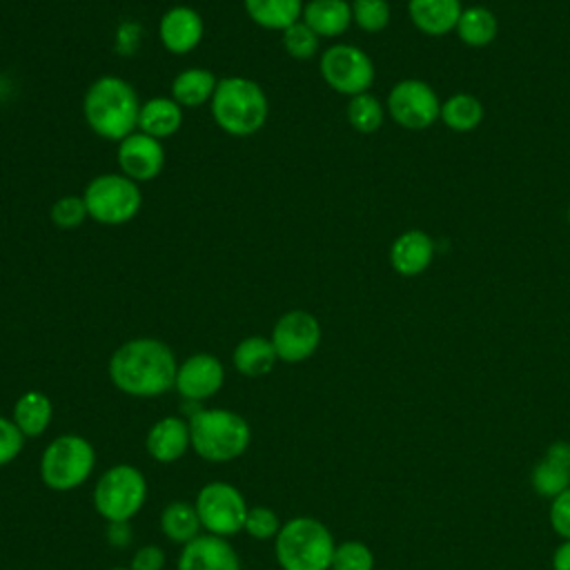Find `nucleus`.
Instances as JSON below:
<instances>
[{
  "label": "nucleus",
  "mask_w": 570,
  "mask_h": 570,
  "mask_svg": "<svg viewBox=\"0 0 570 570\" xmlns=\"http://www.w3.org/2000/svg\"><path fill=\"white\" fill-rule=\"evenodd\" d=\"M160 528L165 537L176 543L194 541L200 530V517L196 512V505H189L185 501L169 503L160 514Z\"/></svg>",
  "instance_id": "obj_28"
},
{
  "label": "nucleus",
  "mask_w": 570,
  "mask_h": 570,
  "mask_svg": "<svg viewBox=\"0 0 570 570\" xmlns=\"http://www.w3.org/2000/svg\"><path fill=\"white\" fill-rule=\"evenodd\" d=\"M116 160L120 174L136 183L154 180L165 167V147L163 140H156L142 131H134L118 142Z\"/></svg>",
  "instance_id": "obj_13"
},
{
  "label": "nucleus",
  "mask_w": 570,
  "mask_h": 570,
  "mask_svg": "<svg viewBox=\"0 0 570 570\" xmlns=\"http://www.w3.org/2000/svg\"><path fill=\"white\" fill-rule=\"evenodd\" d=\"M187 445H191L189 425L178 416L160 419L147 434V452L160 463H171L180 459Z\"/></svg>",
  "instance_id": "obj_22"
},
{
  "label": "nucleus",
  "mask_w": 570,
  "mask_h": 570,
  "mask_svg": "<svg viewBox=\"0 0 570 570\" xmlns=\"http://www.w3.org/2000/svg\"><path fill=\"white\" fill-rule=\"evenodd\" d=\"M247 421L229 410H196L189 419V441L198 456L207 461H232L249 445Z\"/></svg>",
  "instance_id": "obj_5"
},
{
  "label": "nucleus",
  "mask_w": 570,
  "mask_h": 570,
  "mask_svg": "<svg viewBox=\"0 0 570 570\" xmlns=\"http://www.w3.org/2000/svg\"><path fill=\"white\" fill-rule=\"evenodd\" d=\"M96 463L91 443L78 434L53 439L40 459V476L51 490H73L87 481Z\"/></svg>",
  "instance_id": "obj_7"
},
{
  "label": "nucleus",
  "mask_w": 570,
  "mask_h": 570,
  "mask_svg": "<svg viewBox=\"0 0 570 570\" xmlns=\"http://www.w3.org/2000/svg\"><path fill=\"white\" fill-rule=\"evenodd\" d=\"M334 550L332 532L312 517H294L276 534V559L283 570H330Z\"/></svg>",
  "instance_id": "obj_4"
},
{
  "label": "nucleus",
  "mask_w": 570,
  "mask_h": 570,
  "mask_svg": "<svg viewBox=\"0 0 570 570\" xmlns=\"http://www.w3.org/2000/svg\"><path fill=\"white\" fill-rule=\"evenodd\" d=\"M321 78L330 89L343 96L365 94L374 82V65L370 56L354 45H332L321 53Z\"/></svg>",
  "instance_id": "obj_9"
},
{
  "label": "nucleus",
  "mask_w": 570,
  "mask_h": 570,
  "mask_svg": "<svg viewBox=\"0 0 570 570\" xmlns=\"http://www.w3.org/2000/svg\"><path fill=\"white\" fill-rule=\"evenodd\" d=\"M111 570H129V568H111Z\"/></svg>",
  "instance_id": "obj_40"
},
{
  "label": "nucleus",
  "mask_w": 570,
  "mask_h": 570,
  "mask_svg": "<svg viewBox=\"0 0 570 570\" xmlns=\"http://www.w3.org/2000/svg\"><path fill=\"white\" fill-rule=\"evenodd\" d=\"M383 105L372 94L352 96L347 102V122L358 134H374L383 125Z\"/></svg>",
  "instance_id": "obj_30"
},
{
  "label": "nucleus",
  "mask_w": 570,
  "mask_h": 570,
  "mask_svg": "<svg viewBox=\"0 0 570 570\" xmlns=\"http://www.w3.org/2000/svg\"><path fill=\"white\" fill-rule=\"evenodd\" d=\"M49 218L58 229H76L89 218V214H87V205H85L82 196L67 194V196H60L53 200V205L49 209Z\"/></svg>",
  "instance_id": "obj_33"
},
{
  "label": "nucleus",
  "mask_w": 570,
  "mask_h": 570,
  "mask_svg": "<svg viewBox=\"0 0 570 570\" xmlns=\"http://www.w3.org/2000/svg\"><path fill=\"white\" fill-rule=\"evenodd\" d=\"M434 258V240L421 229H407L390 247L392 269L401 276H419Z\"/></svg>",
  "instance_id": "obj_18"
},
{
  "label": "nucleus",
  "mask_w": 570,
  "mask_h": 570,
  "mask_svg": "<svg viewBox=\"0 0 570 570\" xmlns=\"http://www.w3.org/2000/svg\"><path fill=\"white\" fill-rule=\"evenodd\" d=\"M22 441H24V434L18 430V425L0 416V465L11 463L20 454Z\"/></svg>",
  "instance_id": "obj_37"
},
{
  "label": "nucleus",
  "mask_w": 570,
  "mask_h": 570,
  "mask_svg": "<svg viewBox=\"0 0 570 570\" xmlns=\"http://www.w3.org/2000/svg\"><path fill=\"white\" fill-rule=\"evenodd\" d=\"M352 22L367 33H379L390 22L387 0H352Z\"/></svg>",
  "instance_id": "obj_32"
},
{
  "label": "nucleus",
  "mask_w": 570,
  "mask_h": 570,
  "mask_svg": "<svg viewBox=\"0 0 570 570\" xmlns=\"http://www.w3.org/2000/svg\"><path fill=\"white\" fill-rule=\"evenodd\" d=\"M568 223H570V205H568Z\"/></svg>",
  "instance_id": "obj_41"
},
{
  "label": "nucleus",
  "mask_w": 570,
  "mask_h": 570,
  "mask_svg": "<svg viewBox=\"0 0 570 570\" xmlns=\"http://www.w3.org/2000/svg\"><path fill=\"white\" fill-rule=\"evenodd\" d=\"M51 412V401L42 392L29 390L13 405V423L24 436H38L47 430Z\"/></svg>",
  "instance_id": "obj_26"
},
{
  "label": "nucleus",
  "mask_w": 570,
  "mask_h": 570,
  "mask_svg": "<svg viewBox=\"0 0 570 570\" xmlns=\"http://www.w3.org/2000/svg\"><path fill=\"white\" fill-rule=\"evenodd\" d=\"M178 363L167 343L158 338H131L109 358L111 383L129 396H160L176 383Z\"/></svg>",
  "instance_id": "obj_1"
},
{
  "label": "nucleus",
  "mask_w": 570,
  "mask_h": 570,
  "mask_svg": "<svg viewBox=\"0 0 570 570\" xmlns=\"http://www.w3.org/2000/svg\"><path fill=\"white\" fill-rule=\"evenodd\" d=\"M196 512L205 530H209L216 537H229L243 530L247 505L243 494L234 485L214 481L200 488L196 497Z\"/></svg>",
  "instance_id": "obj_10"
},
{
  "label": "nucleus",
  "mask_w": 570,
  "mask_h": 570,
  "mask_svg": "<svg viewBox=\"0 0 570 570\" xmlns=\"http://www.w3.org/2000/svg\"><path fill=\"white\" fill-rule=\"evenodd\" d=\"M532 490L543 499H554L570 488V443L554 441L530 472Z\"/></svg>",
  "instance_id": "obj_16"
},
{
  "label": "nucleus",
  "mask_w": 570,
  "mask_h": 570,
  "mask_svg": "<svg viewBox=\"0 0 570 570\" xmlns=\"http://www.w3.org/2000/svg\"><path fill=\"white\" fill-rule=\"evenodd\" d=\"M552 570H570V541H561L552 552Z\"/></svg>",
  "instance_id": "obj_39"
},
{
  "label": "nucleus",
  "mask_w": 570,
  "mask_h": 570,
  "mask_svg": "<svg viewBox=\"0 0 570 570\" xmlns=\"http://www.w3.org/2000/svg\"><path fill=\"white\" fill-rule=\"evenodd\" d=\"M276 350L265 336H247L243 338L232 354L234 367L245 376H265L276 365Z\"/></svg>",
  "instance_id": "obj_25"
},
{
  "label": "nucleus",
  "mask_w": 570,
  "mask_h": 570,
  "mask_svg": "<svg viewBox=\"0 0 570 570\" xmlns=\"http://www.w3.org/2000/svg\"><path fill=\"white\" fill-rule=\"evenodd\" d=\"M178 570H240V561L223 537L205 534L185 543Z\"/></svg>",
  "instance_id": "obj_17"
},
{
  "label": "nucleus",
  "mask_w": 570,
  "mask_h": 570,
  "mask_svg": "<svg viewBox=\"0 0 570 570\" xmlns=\"http://www.w3.org/2000/svg\"><path fill=\"white\" fill-rule=\"evenodd\" d=\"M461 11V0H407L412 24L428 36H443L454 31Z\"/></svg>",
  "instance_id": "obj_19"
},
{
  "label": "nucleus",
  "mask_w": 570,
  "mask_h": 570,
  "mask_svg": "<svg viewBox=\"0 0 570 570\" xmlns=\"http://www.w3.org/2000/svg\"><path fill=\"white\" fill-rule=\"evenodd\" d=\"M214 122L234 138H247L263 129L269 116V100L265 89L245 76H227L209 100Z\"/></svg>",
  "instance_id": "obj_3"
},
{
  "label": "nucleus",
  "mask_w": 570,
  "mask_h": 570,
  "mask_svg": "<svg viewBox=\"0 0 570 570\" xmlns=\"http://www.w3.org/2000/svg\"><path fill=\"white\" fill-rule=\"evenodd\" d=\"M243 530H247L254 539H272L278 534L281 521L278 514L269 508H252L247 510Z\"/></svg>",
  "instance_id": "obj_35"
},
{
  "label": "nucleus",
  "mask_w": 570,
  "mask_h": 570,
  "mask_svg": "<svg viewBox=\"0 0 570 570\" xmlns=\"http://www.w3.org/2000/svg\"><path fill=\"white\" fill-rule=\"evenodd\" d=\"M140 105L142 102L129 80L105 73L87 87L82 96V116L96 136L120 142L138 129Z\"/></svg>",
  "instance_id": "obj_2"
},
{
  "label": "nucleus",
  "mask_w": 570,
  "mask_h": 570,
  "mask_svg": "<svg viewBox=\"0 0 570 570\" xmlns=\"http://www.w3.org/2000/svg\"><path fill=\"white\" fill-rule=\"evenodd\" d=\"M205 38V20L189 4L169 7L158 20V40L174 56L191 53Z\"/></svg>",
  "instance_id": "obj_14"
},
{
  "label": "nucleus",
  "mask_w": 570,
  "mask_h": 570,
  "mask_svg": "<svg viewBox=\"0 0 570 570\" xmlns=\"http://www.w3.org/2000/svg\"><path fill=\"white\" fill-rule=\"evenodd\" d=\"M439 118L452 131H472L483 120V105L472 94H454L441 105Z\"/></svg>",
  "instance_id": "obj_29"
},
{
  "label": "nucleus",
  "mask_w": 570,
  "mask_h": 570,
  "mask_svg": "<svg viewBox=\"0 0 570 570\" xmlns=\"http://www.w3.org/2000/svg\"><path fill=\"white\" fill-rule=\"evenodd\" d=\"M183 127V107L171 96H154L140 105L138 131L165 140Z\"/></svg>",
  "instance_id": "obj_21"
},
{
  "label": "nucleus",
  "mask_w": 570,
  "mask_h": 570,
  "mask_svg": "<svg viewBox=\"0 0 570 570\" xmlns=\"http://www.w3.org/2000/svg\"><path fill=\"white\" fill-rule=\"evenodd\" d=\"M303 4V0H243L249 20L267 31H283L298 22Z\"/></svg>",
  "instance_id": "obj_24"
},
{
  "label": "nucleus",
  "mask_w": 570,
  "mask_h": 570,
  "mask_svg": "<svg viewBox=\"0 0 570 570\" xmlns=\"http://www.w3.org/2000/svg\"><path fill=\"white\" fill-rule=\"evenodd\" d=\"M82 200L87 205V214L91 220L116 227L134 220L142 207V191L136 180L125 174L107 171L94 176L85 191Z\"/></svg>",
  "instance_id": "obj_6"
},
{
  "label": "nucleus",
  "mask_w": 570,
  "mask_h": 570,
  "mask_svg": "<svg viewBox=\"0 0 570 570\" xmlns=\"http://www.w3.org/2000/svg\"><path fill=\"white\" fill-rule=\"evenodd\" d=\"M301 20L318 38H338L352 24V4L350 0H307Z\"/></svg>",
  "instance_id": "obj_20"
},
{
  "label": "nucleus",
  "mask_w": 570,
  "mask_h": 570,
  "mask_svg": "<svg viewBox=\"0 0 570 570\" xmlns=\"http://www.w3.org/2000/svg\"><path fill=\"white\" fill-rule=\"evenodd\" d=\"M269 341L281 361L301 363L316 352L321 343V323L305 309H289L274 323Z\"/></svg>",
  "instance_id": "obj_12"
},
{
  "label": "nucleus",
  "mask_w": 570,
  "mask_h": 570,
  "mask_svg": "<svg viewBox=\"0 0 570 570\" xmlns=\"http://www.w3.org/2000/svg\"><path fill=\"white\" fill-rule=\"evenodd\" d=\"M281 40H283V47L287 51V56L294 58V60L314 58L316 51H318V45H321V38L303 20L283 29Z\"/></svg>",
  "instance_id": "obj_31"
},
{
  "label": "nucleus",
  "mask_w": 570,
  "mask_h": 570,
  "mask_svg": "<svg viewBox=\"0 0 570 570\" xmlns=\"http://www.w3.org/2000/svg\"><path fill=\"white\" fill-rule=\"evenodd\" d=\"M165 552L158 546H142L131 557L129 570H163Z\"/></svg>",
  "instance_id": "obj_38"
},
{
  "label": "nucleus",
  "mask_w": 570,
  "mask_h": 570,
  "mask_svg": "<svg viewBox=\"0 0 570 570\" xmlns=\"http://www.w3.org/2000/svg\"><path fill=\"white\" fill-rule=\"evenodd\" d=\"M550 525L561 541H570V488L550 499Z\"/></svg>",
  "instance_id": "obj_36"
},
{
  "label": "nucleus",
  "mask_w": 570,
  "mask_h": 570,
  "mask_svg": "<svg viewBox=\"0 0 570 570\" xmlns=\"http://www.w3.org/2000/svg\"><path fill=\"white\" fill-rule=\"evenodd\" d=\"M225 381V367L214 354H194L178 365L174 387L189 401L214 396Z\"/></svg>",
  "instance_id": "obj_15"
},
{
  "label": "nucleus",
  "mask_w": 570,
  "mask_h": 570,
  "mask_svg": "<svg viewBox=\"0 0 570 570\" xmlns=\"http://www.w3.org/2000/svg\"><path fill=\"white\" fill-rule=\"evenodd\" d=\"M387 111L396 125L421 131L441 116V102L428 82L419 78H405L390 89Z\"/></svg>",
  "instance_id": "obj_11"
},
{
  "label": "nucleus",
  "mask_w": 570,
  "mask_h": 570,
  "mask_svg": "<svg viewBox=\"0 0 570 570\" xmlns=\"http://www.w3.org/2000/svg\"><path fill=\"white\" fill-rule=\"evenodd\" d=\"M330 570H374V554L363 541H345L336 546Z\"/></svg>",
  "instance_id": "obj_34"
},
{
  "label": "nucleus",
  "mask_w": 570,
  "mask_h": 570,
  "mask_svg": "<svg viewBox=\"0 0 570 570\" xmlns=\"http://www.w3.org/2000/svg\"><path fill=\"white\" fill-rule=\"evenodd\" d=\"M456 36L468 47H485L497 38V16L485 7H468L461 11L456 22Z\"/></svg>",
  "instance_id": "obj_27"
},
{
  "label": "nucleus",
  "mask_w": 570,
  "mask_h": 570,
  "mask_svg": "<svg viewBox=\"0 0 570 570\" xmlns=\"http://www.w3.org/2000/svg\"><path fill=\"white\" fill-rule=\"evenodd\" d=\"M218 80L214 76V71L205 69V67H187L183 71H178L171 80V98L185 109L191 107H200V105H209Z\"/></svg>",
  "instance_id": "obj_23"
},
{
  "label": "nucleus",
  "mask_w": 570,
  "mask_h": 570,
  "mask_svg": "<svg viewBox=\"0 0 570 570\" xmlns=\"http://www.w3.org/2000/svg\"><path fill=\"white\" fill-rule=\"evenodd\" d=\"M147 483L134 465H114L96 483L94 505L109 523H127L145 503Z\"/></svg>",
  "instance_id": "obj_8"
}]
</instances>
